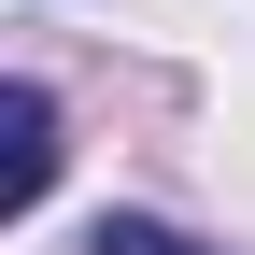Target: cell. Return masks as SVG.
<instances>
[{
	"label": "cell",
	"mask_w": 255,
	"mask_h": 255,
	"mask_svg": "<svg viewBox=\"0 0 255 255\" xmlns=\"http://www.w3.org/2000/svg\"><path fill=\"white\" fill-rule=\"evenodd\" d=\"M43 184H57V100L0 85V213H43Z\"/></svg>",
	"instance_id": "cell-1"
},
{
	"label": "cell",
	"mask_w": 255,
	"mask_h": 255,
	"mask_svg": "<svg viewBox=\"0 0 255 255\" xmlns=\"http://www.w3.org/2000/svg\"><path fill=\"white\" fill-rule=\"evenodd\" d=\"M100 255H213V241H184V227H156V213H114Z\"/></svg>",
	"instance_id": "cell-2"
}]
</instances>
